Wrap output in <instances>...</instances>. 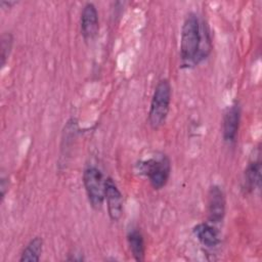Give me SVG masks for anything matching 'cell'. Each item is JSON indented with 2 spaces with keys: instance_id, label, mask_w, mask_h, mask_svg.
Listing matches in <instances>:
<instances>
[{
  "instance_id": "1",
  "label": "cell",
  "mask_w": 262,
  "mask_h": 262,
  "mask_svg": "<svg viewBox=\"0 0 262 262\" xmlns=\"http://www.w3.org/2000/svg\"><path fill=\"white\" fill-rule=\"evenodd\" d=\"M210 32L205 21L195 12H189L180 33V62L182 68H192L211 52Z\"/></svg>"
},
{
  "instance_id": "2",
  "label": "cell",
  "mask_w": 262,
  "mask_h": 262,
  "mask_svg": "<svg viewBox=\"0 0 262 262\" xmlns=\"http://www.w3.org/2000/svg\"><path fill=\"white\" fill-rule=\"evenodd\" d=\"M171 85L167 79H162L158 82L149 105L148 124L152 129H159L167 120L170 103H171Z\"/></svg>"
},
{
  "instance_id": "3",
  "label": "cell",
  "mask_w": 262,
  "mask_h": 262,
  "mask_svg": "<svg viewBox=\"0 0 262 262\" xmlns=\"http://www.w3.org/2000/svg\"><path fill=\"white\" fill-rule=\"evenodd\" d=\"M139 170L147 177L152 188L161 189L169 180L171 162L166 155L162 154L141 162L139 164Z\"/></svg>"
},
{
  "instance_id": "4",
  "label": "cell",
  "mask_w": 262,
  "mask_h": 262,
  "mask_svg": "<svg viewBox=\"0 0 262 262\" xmlns=\"http://www.w3.org/2000/svg\"><path fill=\"white\" fill-rule=\"evenodd\" d=\"M83 184L90 206L94 210H100L104 202L105 190V179L101 171L94 166L87 167L83 172Z\"/></svg>"
},
{
  "instance_id": "5",
  "label": "cell",
  "mask_w": 262,
  "mask_h": 262,
  "mask_svg": "<svg viewBox=\"0 0 262 262\" xmlns=\"http://www.w3.org/2000/svg\"><path fill=\"white\" fill-rule=\"evenodd\" d=\"M207 212L210 223L218 224L223 221L226 212V200L222 188L212 185L208 191Z\"/></svg>"
},
{
  "instance_id": "6",
  "label": "cell",
  "mask_w": 262,
  "mask_h": 262,
  "mask_svg": "<svg viewBox=\"0 0 262 262\" xmlns=\"http://www.w3.org/2000/svg\"><path fill=\"white\" fill-rule=\"evenodd\" d=\"M241 113L239 103L234 102L226 108L223 115L222 136L223 140L229 145H232L236 140L241 124Z\"/></svg>"
},
{
  "instance_id": "7",
  "label": "cell",
  "mask_w": 262,
  "mask_h": 262,
  "mask_svg": "<svg viewBox=\"0 0 262 262\" xmlns=\"http://www.w3.org/2000/svg\"><path fill=\"white\" fill-rule=\"evenodd\" d=\"M104 201L111 220L119 221L123 214V195L115 181L110 177L105 179Z\"/></svg>"
},
{
  "instance_id": "8",
  "label": "cell",
  "mask_w": 262,
  "mask_h": 262,
  "mask_svg": "<svg viewBox=\"0 0 262 262\" xmlns=\"http://www.w3.org/2000/svg\"><path fill=\"white\" fill-rule=\"evenodd\" d=\"M81 33L85 41L93 40L99 31L98 12L93 3H86L81 12Z\"/></svg>"
},
{
  "instance_id": "9",
  "label": "cell",
  "mask_w": 262,
  "mask_h": 262,
  "mask_svg": "<svg viewBox=\"0 0 262 262\" xmlns=\"http://www.w3.org/2000/svg\"><path fill=\"white\" fill-rule=\"evenodd\" d=\"M192 231L198 241L206 248L212 249L221 243L220 231L213 223H199L193 227Z\"/></svg>"
},
{
  "instance_id": "10",
  "label": "cell",
  "mask_w": 262,
  "mask_h": 262,
  "mask_svg": "<svg viewBox=\"0 0 262 262\" xmlns=\"http://www.w3.org/2000/svg\"><path fill=\"white\" fill-rule=\"evenodd\" d=\"M261 185V161L259 158L252 160L245 172L243 177L242 188L245 194L252 193L256 189H259Z\"/></svg>"
},
{
  "instance_id": "11",
  "label": "cell",
  "mask_w": 262,
  "mask_h": 262,
  "mask_svg": "<svg viewBox=\"0 0 262 262\" xmlns=\"http://www.w3.org/2000/svg\"><path fill=\"white\" fill-rule=\"evenodd\" d=\"M127 243L134 260L141 262L145 257V245L141 231L138 228H131L127 233Z\"/></svg>"
},
{
  "instance_id": "12",
  "label": "cell",
  "mask_w": 262,
  "mask_h": 262,
  "mask_svg": "<svg viewBox=\"0 0 262 262\" xmlns=\"http://www.w3.org/2000/svg\"><path fill=\"white\" fill-rule=\"evenodd\" d=\"M43 250V239L40 236L32 238L21 251L19 261L20 262H38L40 260Z\"/></svg>"
},
{
  "instance_id": "13",
  "label": "cell",
  "mask_w": 262,
  "mask_h": 262,
  "mask_svg": "<svg viewBox=\"0 0 262 262\" xmlns=\"http://www.w3.org/2000/svg\"><path fill=\"white\" fill-rule=\"evenodd\" d=\"M13 37L10 33H3L1 35V66L4 67L12 49Z\"/></svg>"
},
{
  "instance_id": "14",
  "label": "cell",
  "mask_w": 262,
  "mask_h": 262,
  "mask_svg": "<svg viewBox=\"0 0 262 262\" xmlns=\"http://www.w3.org/2000/svg\"><path fill=\"white\" fill-rule=\"evenodd\" d=\"M8 186H9V181H8V176H5L3 173L0 178V191H1V201L5 198L6 192L8 191Z\"/></svg>"
},
{
  "instance_id": "15",
  "label": "cell",
  "mask_w": 262,
  "mask_h": 262,
  "mask_svg": "<svg viewBox=\"0 0 262 262\" xmlns=\"http://www.w3.org/2000/svg\"><path fill=\"white\" fill-rule=\"evenodd\" d=\"M0 4H1L2 7H4V5H6L8 8H10L12 5L16 4V2H15V1H8V2H7V1H1Z\"/></svg>"
}]
</instances>
